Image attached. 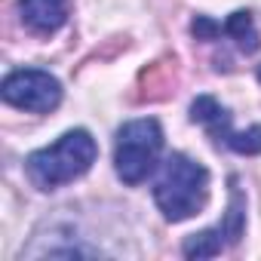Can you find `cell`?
<instances>
[{"label": "cell", "mask_w": 261, "mask_h": 261, "mask_svg": "<svg viewBox=\"0 0 261 261\" xmlns=\"http://www.w3.org/2000/svg\"><path fill=\"white\" fill-rule=\"evenodd\" d=\"M7 105L28 111V114H49L59 108L62 101V83L40 68H19L13 74H7L4 86H0Z\"/></svg>", "instance_id": "obj_4"}, {"label": "cell", "mask_w": 261, "mask_h": 261, "mask_svg": "<svg viewBox=\"0 0 261 261\" xmlns=\"http://www.w3.org/2000/svg\"><path fill=\"white\" fill-rule=\"evenodd\" d=\"M233 191H230V206L224 212V221H218L215 227L203 230V233H194L188 243H185V255L188 258H212V255H221V249L227 243H237L243 237V215H246V200L237 188V181H230Z\"/></svg>", "instance_id": "obj_6"}, {"label": "cell", "mask_w": 261, "mask_h": 261, "mask_svg": "<svg viewBox=\"0 0 261 261\" xmlns=\"http://www.w3.org/2000/svg\"><path fill=\"white\" fill-rule=\"evenodd\" d=\"M154 200L169 221H185L197 215L209 200V172L185 154H172L154 185Z\"/></svg>", "instance_id": "obj_2"}, {"label": "cell", "mask_w": 261, "mask_h": 261, "mask_svg": "<svg viewBox=\"0 0 261 261\" xmlns=\"http://www.w3.org/2000/svg\"><path fill=\"white\" fill-rule=\"evenodd\" d=\"M221 31H224L227 37H233L237 46H240L246 56H252V53L258 49V31H255V22H252L249 13H233V16L221 25Z\"/></svg>", "instance_id": "obj_8"}, {"label": "cell", "mask_w": 261, "mask_h": 261, "mask_svg": "<svg viewBox=\"0 0 261 261\" xmlns=\"http://www.w3.org/2000/svg\"><path fill=\"white\" fill-rule=\"evenodd\" d=\"M19 16L31 34L49 37L68 22V0H19Z\"/></svg>", "instance_id": "obj_7"}, {"label": "cell", "mask_w": 261, "mask_h": 261, "mask_svg": "<svg viewBox=\"0 0 261 261\" xmlns=\"http://www.w3.org/2000/svg\"><path fill=\"white\" fill-rule=\"evenodd\" d=\"M163 151V129L154 117L129 120L117 133V148H114V169L126 185H142Z\"/></svg>", "instance_id": "obj_3"}, {"label": "cell", "mask_w": 261, "mask_h": 261, "mask_svg": "<svg viewBox=\"0 0 261 261\" xmlns=\"http://www.w3.org/2000/svg\"><path fill=\"white\" fill-rule=\"evenodd\" d=\"M98 157V145L86 129H71L49 148L34 151L25 160V172L34 188L40 191H56L62 185H71L74 178L86 175Z\"/></svg>", "instance_id": "obj_1"}, {"label": "cell", "mask_w": 261, "mask_h": 261, "mask_svg": "<svg viewBox=\"0 0 261 261\" xmlns=\"http://www.w3.org/2000/svg\"><path fill=\"white\" fill-rule=\"evenodd\" d=\"M191 117L194 123H203L209 129V136L237 151V154H261V126H252L246 129V133H237V129H230V114L209 95H200L194 105H191Z\"/></svg>", "instance_id": "obj_5"}]
</instances>
